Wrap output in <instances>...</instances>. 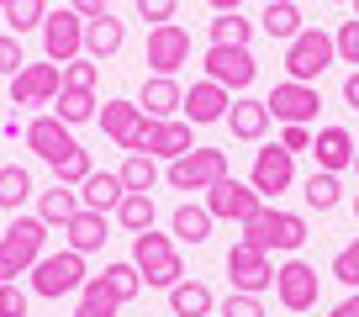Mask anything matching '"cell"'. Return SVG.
Instances as JSON below:
<instances>
[{
    "label": "cell",
    "mask_w": 359,
    "mask_h": 317,
    "mask_svg": "<svg viewBox=\"0 0 359 317\" xmlns=\"http://www.w3.org/2000/svg\"><path fill=\"white\" fill-rule=\"evenodd\" d=\"M133 264H137V275H143V285H158V291H169V285L185 281V259H180L175 238L154 233V227L133 238Z\"/></svg>",
    "instance_id": "obj_1"
},
{
    "label": "cell",
    "mask_w": 359,
    "mask_h": 317,
    "mask_svg": "<svg viewBox=\"0 0 359 317\" xmlns=\"http://www.w3.org/2000/svg\"><path fill=\"white\" fill-rule=\"evenodd\" d=\"M243 243H254V249H264V254H296L306 243V217H296V212H280V206H259V217L254 222H243Z\"/></svg>",
    "instance_id": "obj_2"
},
{
    "label": "cell",
    "mask_w": 359,
    "mask_h": 317,
    "mask_svg": "<svg viewBox=\"0 0 359 317\" xmlns=\"http://www.w3.org/2000/svg\"><path fill=\"white\" fill-rule=\"evenodd\" d=\"M333 64H338V48H333V32H323V27H306L302 37L285 43V79H296V85H317Z\"/></svg>",
    "instance_id": "obj_3"
},
{
    "label": "cell",
    "mask_w": 359,
    "mask_h": 317,
    "mask_svg": "<svg viewBox=\"0 0 359 317\" xmlns=\"http://www.w3.org/2000/svg\"><path fill=\"white\" fill-rule=\"evenodd\" d=\"M90 270H85V254L64 249V254H43V259L32 264V296H43V302H64V296L85 291Z\"/></svg>",
    "instance_id": "obj_4"
},
{
    "label": "cell",
    "mask_w": 359,
    "mask_h": 317,
    "mask_svg": "<svg viewBox=\"0 0 359 317\" xmlns=\"http://www.w3.org/2000/svg\"><path fill=\"white\" fill-rule=\"evenodd\" d=\"M95 122H101V133L111 137L116 148H127V154H143V143H148V127H154V116H148L137 101H106L101 112H95Z\"/></svg>",
    "instance_id": "obj_5"
},
{
    "label": "cell",
    "mask_w": 359,
    "mask_h": 317,
    "mask_svg": "<svg viewBox=\"0 0 359 317\" xmlns=\"http://www.w3.org/2000/svg\"><path fill=\"white\" fill-rule=\"evenodd\" d=\"M227 281H233V291H243V296H264V291H275V259L238 238L233 249H227Z\"/></svg>",
    "instance_id": "obj_6"
},
{
    "label": "cell",
    "mask_w": 359,
    "mask_h": 317,
    "mask_svg": "<svg viewBox=\"0 0 359 317\" xmlns=\"http://www.w3.org/2000/svg\"><path fill=\"white\" fill-rule=\"evenodd\" d=\"M164 175H169L175 191H212L217 180H227V154H222V148H201V143H196L191 154L175 158Z\"/></svg>",
    "instance_id": "obj_7"
},
{
    "label": "cell",
    "mask_w": 359,
    "mask_h": 317,
    "mask_svg": "<svg viewBox=\"0 0 359 317\" xmlns=\"http://www.w3.org/2000/svg\"><path fill=\"white\" fill-rule=\"evenodd\" d=\"M259 206H264V196H259L248 180H233V175L206 191V212H212L217 222H238V227H243V222L259 217Z\"/></svg>",
    "instance_id": "obj_8"
},
{
    "label": "cell",
    "mask_w": 359,
    "mask_h": 317,
    "mask_svg": "<svg viewBox=\"0 0 359 317\" xmlns=\"http://www.w3.org/2000/svg\"><path fill=\"white\" fill-rule=\"evenodd\" d=\"M43 53H48V64H74V58H85V16H74L64 6V11H48V22H43Z\"/></svg>",
    "instance_id": "obj_9"
},
{
    "label": "cell",
    "mask_w": 359,
    "mask_h": 317,
    "mask_svg": "<svg viewBox=\"0 0 359 317\" xmlns=\"http://www.w3.org/2000/svg\"><path fill=\"white\" fill-rule=\"evenodd\" d=\"M269 116L285 127H312L317 122V106H323V95H317V85H296V79H280L275 90L264 95Z\"/></svg>",
    "instance_id": "obj_10"
},
{
    "label": "cell",
    "mask_w": 359,
    "mask_h": 317,
    "mask_svg": "<svg viewBox=\"0 0 359 317\" xmlns=\"http://www.w3.org/2000/svg\"><path fill=\"white\" fill-rule=\"evenodd\" d=\"M185 64H191V32H185L180 22L148 27V69H154V74H169V79H175Z\"/></svg>",
    "instance_id": "obj_11"
},
{
    "label": "cell",
    "mask_w": 359,
    "mask_h": 317,
    "mask_svg": "<svg viewBox=\"0 0 359 317\" xmlns=\"http://www.w3.org/2000/svg\"><path fill=\"white\" fill-rule=\"evenodd\" d=\"M201 69H206V79H217L222 90H238V95L259 79V64H254L248 48H206Z\"/></svg>",
    "instance_id": "obj_12"
},
{
    "label": "cell",
    "mask_w": 359,
    "mask_h": 317,
    "mask_svg": "<svg viewBox=\"0 0 359 317\" xmlns=\"http://www.w3.org/2000/svg\"><path fill=\"white\" fill-rule=\"evenodd\" d=\"M291 180H296V158L285 154L280 143L275 148H259L254 154V170H248V185H254L264 201H280L285 191H291Z\"/></svg>",
    "instance_id": "obj_13"
},
{
    "label": "cell",
    "mask_w": 359,
    "mask_h": 317,
    "mask_svg": "<svg viewBox=\"0 0 359 317\" xmlns=\"http://www.w3.org/2000/svg\"><path fill=\"white\" fill-rule=\"evenodd\" d=\"M64 90V69L58 64H27L22 74H11V106H53Z\"/></svg>",
    "instance_id": "obj_14"
},
{
    "label": "cell",
    "mask_w": 359,
    "mask_h": 317,
    "mask_svg": "<svg viewBox=\"0 0 359 317\" xmlns=\"http://www.w3.org/2000/svg\"><path fill=\"white\" fill-rule=\"evenodd\" d=\"M317 270L306 259H285L280 270H275V296H280V306L285 312H312L317 306Z\"/></svg>",
    "instance_id": "obj_15"
},
{
    "label": "cell",
    "mask_w": 359,
    "mask_h": 317,
    "mask_svg": "<svg viewBox=\"0 0 359 317\" xmlns=\"http://www.w3.org/2000/svg\"><path fill=\"white\" fill-rule=\"evenodd\" d=\"M0 249L11 254V259L22 264V275H27L37 259H43V249H48V222H43V217H11V227H6V238H0Z\"/></svg>",
    "instance_id": "obj_16"
},
{
    "label": "cell",
    "mask_w": 359,
    "mask_h": 317,
    "mask_svg": "<svg viewBox=\"0 0 359 317\" xmlns=\"http://www.w3.org/2000/svg\"><path fill=\"white\" fill-rule=\"evenodd\" d=\"M227 106H233V90H222L217 79H196L191 90H185L180 116L191 127H212V122H227Z\"/></svg>",
    "instance_id": "obj_17"
},
{
    "label": "cell",
    "mask_w": 359,
    "mask_h": 317,
    "mask_svg": "<svg viewBox=\"0 0 359 317\" xmlns=\"http://www.w3.org/2000/svg\"><path fill=\"white\" fill-rule=\"evenodd\" d=\"M27 148H32L43 164H58V158L74 154L79 143H74V133H69L58 116H32V122H27Z\"/></svg>",
    "instance_id": "obj_18"
},
{
    "label": "cell",
    "mask_w": 359,
    "mask_h": 317,
    "mask_svg": "<svg viewBox=\"0 0 359 317\" xmlns=\"http://www.w3.org/2000/svg\"><path fill=\"white\" fill-rule=\"evenodd\" d=\"M191 148H196L191 122H185V116H169V122H154V127H148L143 154H148V158H164V164H175V158H185Z\"/></svg>",
    "instance_id": "obj_19"
},
{
    "label": "cell",
    "mask_w": 359,
    "mask_h": 317,
    "mask_svg": "<svg viewBox=\"0 0 359 317\" xmlns=\"http://www.w3.org/2000/svg\"><path fill=\"white\" fill-rule=\"evenodd\" d=\"M312 158H317V170H327V175L354 170V133H348V127H323V133H312Z\"/></svg>",
    "instance_id": "obj_20"
},
{
    "label": "cell",
    "mask_w": 359,
    "mask_h": 317,
    "mask_svg": "<svg viewBox=\"0 0 359 317\" xmlns=\"http://www.w3.org/2000/svg\"><path fill=\"white\" fill-rule=\"evenodd\" d=\"M122 196H127V185H122V175L116 170H90V180L79 185V206L85 212H116L122 206Z\"/></svg>",
    "instance_id": "obj_21"
},
{
    "label": "cell",
    "mask_w": 359,
    "mask_h": 317,
    "mask_svg": "<svg viewBox=\"0 0 359 317\" xmlns=\"http://www.w3.org/2000/svg\"><path fill=\"white\" fill-rule=\"evenodd\" d=\"M227 127H233L238 143H264V133H269V106L254 101V95H238V101L227 106Z\"/></svg>",
    "instance_id": "obj_22"
},
{
    "label": "cell",
    "mask_w": 359,
    "mask_h": 317,
    "mask_svg": "<svg viewBox=\"0 0 359 317\" xmlns=\"http://www.w3.org/2000/svg\"><path fill=\"white\" fill-rule=\"evenodd\" d=\"M137 106H143L154 122H169V116H180V106H185V90H180V79L154 74V79H143V95H137Z\"/></svg>",
    "instance_id": "obj_23"
},
{
    "label": "cell",
    "mask_w": 359,
    "mask_h": 317,
    "mask_svg": "<svg viewBox=\"0 0 359 317\" xmlns=\"http://www.w3.org/2000/svg\"><path fill=\"white\" fill-rule=\"evenodd\" d=\"M106 217L101 212H85V206H79L74 217H69L64 222V249H74V254H95V249H106Z\"/></svg>",
    "instance_id": "obj_24"
},
{
    "label": "cell",
    "mask_w": 359,
    "mask_h": 317,
    "mask_svg": "<svg viewBox=\"0 0 359 317\" xmlns=\"http://www.w3.org/2000/svg\"><path fill=\"white\" fill-rule=\"evenodd\" d=\"M259 32H264L269 43H291V37H302L306 32L302 6H296V0H269L264 16H259Z\"/></svg>",
    "instance_id": "obj_25"
},
{
    "label": "cell",
    "mask_w": 359,
    "mask_h": 317,
    "mask_svg": "<svg viewBox=\"0 0 359 317\" xmlns=\"http://www.w3.org/2000/svg\"><path fill=\"white\" fill-rule=\"evenodd\" d=\"M127 43V27L116 22L111 11L95 16V22H85V58H95V64H106V58H116Z\"/></svg>",
    "instance_id": "obj_26"
},
{
    "label": "cell",
    "mask_w": 359,
    "mask_h": 317,
    "mask_svg": "<svg viewBox=\"0 0 359 317\" xmlns=\"http://www.w3.org/2000/svg\"><path fill=\"white\" fill-rule=\"evenodd\" d=\"M212 222L217 217L206 212V206H191V201H180L175 206V217H169V238H180V243H206V238H212Z\"/></svg>",
    "instance_id": "obj_27"
},
{
    "label": "cell",
    "mask_w": 359,
    "mask_h": 317,
    "mask_svg": "<svg viewBox=\"0 0 359 317\" xmlns=\"http://www.w3.org/2000/svg\"><path fill=\"white\" fill-rule=\"evenodd\" d=\"M169 312H175V317H212V312H217L212 285H201V281H180V285H169Z\"/></svg>",
    "instance_id": "obj_28"
},
{
    "label": "cell",
    "mask_w": 359,
    "mask_h": 317,
    "mask_svg": "<svg viewBox=\"0 0 359 317\" xmlns=\"http://www.w3.org/2000/svg\"><path fill=\"white\" fill-rule=\"evenodd\" d=\"M90 281L101 285V291L111 296L116 306H127L137 291H143V275H137V264H133V259H127V264H106V275H90Z\"/></svg>",
    "instance_id": "obj_29"
},
{
    "label": "cell",
    "mask_w": 359,
    "mask_h": 317,
    "mask_svg": "<svg viewBox=\"0 0 359 317\" xmlns=\"http://www.w3.org/2000/svg\"><path fill=\"white\" fill-rule=\"evenodd\" d=\"M206 37H212V48H248L254 43V22H243V11H222L206 22Z\"/></svg>",
    "instance_id": "obj_30"
},
{
    "label": "cell",
    "mask_w": 359,
    "mask_h": 317,
    "mask_svg": "<svg viewBox=\"0 0 359 317\" xmlns=\"http://www.w3.org/2000/svg\"><path fill=\"white\" fill-rule=\"evenodd\" d=\"M6 27H11V37H22V32H43V22H48V0H6Z\"/></svg>",
    "instance_id": "obj_31"
},
{
    "label": "cell",
    "mask_w": 359,
    "mask_h": 317,
    "mask_svg": "<svg viewBox=\"0 0 359 317\" xmlns=\"http://www.w3.org/2000/svg\"><path fill=\"white\" fill-rule=\"evenodd\" d=\"M95 90H58V101H53V116L64 127H79V122H95Z\"/></svg>",
    "instance_id": "obj_32"
},
{
    "label": "cell",
    "mask_w": 359,
    "mask_h": 317,
    "mask_svg": "<svg viewBox=\"0 0 359 317\" xmlns=\"http://www.w3.org/2000/svg\"><path fill=\"white\" fill-rule=\"evenodd\" d=\"M74 212H79V191L74 185H53V191H43V201H37V217H43L48 227H64Z\"/></svg>",
    "instance_id": "obj_33"
},
{
    "label": "cell",
    "mask_w": 359,
    "mask_h": 317,
    "mask_svg": "<svg viewBox=\"0 0 359 317\" xmlns=\"http://www.w3.org/2000/svg\"><path fill=\"white\" fill-rule=\"evenodd\" d=\"M116 222H122V233H148L154 227V196H143V191H127L122 196V206H116Z\"/></svg>",
    "instance_id": "obj_34"
},
{
    "label": "cell",
    "mask_w": 359,
    "mask_h": 317,
    "mask_svg": "<svg viewBox=\"0 0 359 317\" xmlns=\"http://www.w3.org/2000/svg\"><path fill=\"white\" fill-rule=\"evenodd\" d=\"M27 196H32V175L22 164H6L0 170V212H22Z\"/></svg>",
    "instance_id": "obj_35"
},
{
    "label": "cell",
    "mask_w": 359,
    "mask_h": 317,
    "mask_svg": "<svg viewBox=\"0 0 359 317\" xmlns=\"http://www.w3.org/2000/svg\"><path fill=\"white\" fill-rule=\"evenodd\" d=\"M116 175H122L127 191H143V196H148V191L158 185V158H148V154H127V164H122Z\"/></svg>",
    "instance_id": "obj_36"
},
{
    "label": "cell",
    "mask_w": 359,
    "mask_h": 317,
    "mask_svg": "<svg viewBox=\"0 0 359 317\" xmlns=\"http://www.w3.org/2000/svg\"><path fill=\"white\" fill-rule=\"evenodd\" d=\"M306 206H312V212H333L338 201H344V185H338V175H327V170H317L312 180H306Z\"/></svg>",
    "instance_id": "obj_37"
},
{
    "label": "cell",
    "mask_w": 359,
    "mask_h": 317,
    "mask_svg": "<svg viewBox=\"0 0 359 317\" xmlns=\"http://www.w3.org/2000/svg\"><path fill=\"white\" fill-rule=\"evenodd\" d=\"M122 306L111 302V296L101 291L95 281H85V291H79V306H74V317H116Z\"/></svg>",
    "instance_id": "obj_38"
},
{
    "label": "cell",
    "mask_w": 359,
    "mask_h": 317,
    "mask_svg": "<svg viewBox=\"0 0 359 317\" xmlns=\"http://www.w3.org/2000/svg\"><path fill=\"white\" fill-rule=\"evenodd\" d=\"M53 175H58V185H74V191H79V185L90 180V154H85V148H74V154H64V158H58V164H53Z\"/></svg>",
    "instance_id": "obj_39"
},
{
    "label": "cell",
    "mask_w": 359,
    "mask_h": 317,
    "mask_svg": "<svg viewBox=\"0 0 359 317\" xmlns=\"http://www.w3.org/2000/svg\"><path fill=\"white\" fill-rule=\"evenodd\" d=\"M95 79H101V64H95V58L64 64V90H95Z\"/></svg>",
    "instance_id": "obj_40"
},
{
    "label": "cell",
    "mask_w": 359,
    "mask_h": 317,
    "mask_svg": "<svg viewBox=\"0 0 359 317\" xmlns=\"http://www.w3.org/2000/svg\"><path fill=\"white\" fill-rule=\"evenodd\" d=\"M333 281H344L348 291H359V238L338 249V259H333Z\"/></svg>",
    "instance_id": "obj_41"
},
{
    "label": "cell",
    "mask_w": 359,
    "mask_h": 317,
    "mask_svg": "<svg viewBox=\"0 0 359 317\" xmlns=\"http://www.w3.org/2000/svg\"><path fill=\"white\" fill-rule=\"evenodd\" d=\"M27 69V53H22V37H11V32H0V74L11 79V74H22Z\"/></svg>",
    "instance_id": "obj_42"
},
{
    "label": "cell",
    "mask_w": 359,
    "mask_h": 317,
    "mask_svg": "<svg viewBox=\"0 0 359 317\" xmlns=\"http://www.w3.org/2000/svg\"><path fill=\"white\" fill-rule=\"evenodd\" d=\"M333 48H338V64H354L359 69V22H344L333 32Z\"/></svg>",
    "instance_id": "obj_43"
},
{
    "label": "cell",
    "mask_w": 359,
    "mask_h": 317,
    "mask_svg": "<svg viewBox=\"0 0 359 317\" xmlns=\"http://www.w3.org/2000/svg\"><path fill=\"white\" fill-rule=\"evenodd\" d=\"M133 6H137V16H143V22L164 27V22H175V6H180V0H133Z\"/></svg>",
    "instance_id": "obj_44"
},
{
    "label": "cell",
    "mask_w": 359,
    "mask_h": 317,
    "mask_svg": "<svg viewBox=\"0 0 359 317\" xmlns=\"http://www.w3.org/2000/svg\"><path fill=\"white\" fill-rule=\"evenodd\" d=\"M222 317H264V302L259 296H243V291H233L222 302Z\"/></svg>",
    "instance_id": "obj_45"
},
{
    "label": "cell",
    "mask_w": 359,
    "mask_h": 317,
    "mask_svg": "<svg viewBox=\"0 0 359 317\" xmlns=\"http://www.w3.org/2000/svg\"><path fill=\"white\" fill-rule=\"evenodd\" d=\"M280 148L285 154H312V127H280Z\"/></svg>",
    "instance_id": "obj_46"
},
{
    "label": "cell",
    "mask_w": 359,
    "mask_h": 317,
    "mask_svg": "<svg viewBox=\"0 0 359 317\" xmlns=\"http://www.w3.org/2000/svg\"><path fill=\"white\" fill-rule=\"evenodd\" d=\"M0 317H27V291L22 285H0Z\"/></svg>",
    "instance_id": "obj_47"
},
{
    "label": "cell",
    "mask_w": 359,
    "mask_h": 317,
    "mask_svg": "<svg viewBox=\"0 0 359 317\" xmlns=\"http://www.w3.org/2000/svg\"><path fill=\"white\" fill-rule=\"evenodd\" d=\"M69 11H74V16H85V22H95V16H106L111 6H106V0H69Z\"/></svg>",
    "instance_id": "obj_48"
},
{
    "label": "cell",
    "mask_w": 359,
    "mask_h": 317,
    "mask_svg": "<svg viewBox=\"0 0 359 317\" xmlns=\"http://www.w3.org/2000/svg\"><path fill=\"white\" fill-rule=\"evenodd\" d=\"M16 275H22V264H16L11 254H6V249H0V285H11Z\"/></svg>",
    "instance_id": "obj_49"
},
{
    "label": "cell",
    "mask_w": 359,
    "mask_h": 317,
    "mask_svg": "<svg viewBox=\"0 0 359 317\" xmlns=\"http://www.w3.org/2000/svg\"><path fill=\"white\" fill-rule=\"evenodd\" d=\"M344 101L359 112V69H348V79H344Z\"/></svg>",
    "instance_id": "obj_50"
},
{
    "label": "cell",
    "mask_w": 359,
    "mask_h": 317,
    "mask_svg": "<svg viewBox=\"0 0 359 317\" xmlns=\"http://www.w3.org/2000/svg\"><path fill=\"white\" fill-rule=\"evenodd\" d=\"M333 317H359V291H348V296H344V302H338V306H333Z\"/></svg>",
    "instance_id": "obj_51"
},
{
    "label": "cell",
    "mask_w": 359,
    "mask_h": 317,
    "mask_svg": "<svg viewBox=\"0 0 359 317\" xmlns=\"http://www.w3.org/2000/svg\"><path fill=\"white\" fill-rule=\"evenodd\" d=\"M206 6H212V11L222 16V11H238V6H243V0H206Z\"/></svg>",
    "instance_id": "obj_52"
},
{
    "label": "cell",
    "mask_w": 359,
    "mask_h": 317,
    "mask_svg": "<svg viewBox=\"0 0 359 317\" xmlns=\"http://www.w3.org/2000/svg\"><path fill=\"white\" fill-rule=\"evenodd\" d=\"M354 170H359V143H354Z\"/></svg>",
    "instance_id": "obj_53"
},
{
    "label": "cell",
    "mask_w": 359,
    "mask_h": 317,
    "mask_svg": "<svg viewBox=\"0 0 359 317\" xmlns=\"http://www.w3.org/2000/svg\"><path fill=\"white\" fill-rule=\"evenodd\" d=\"M354 22H359V0H354Z\"/></svg>",
    "instance_id": "obj_54"
},
{
    "label": "cell",
    "mask_w": 359,
    "mask_h": 317,
    "mask_svg": "<svg viewBox=\"0 0 359 317\" xmlns=\"http://www.w3.org/2000/svg\"><path fill=\"white\" fill-rule=\"evenodd\" d=\"M354 217H359V196H354Z\"/></svg>",
    "instance_id": "obj_55"
},
{
    "label": "cell",
    "mask_w": 359,
    "mask_h": 317,
    "mask_svg": "<svg viewBox=\"0 0 359 317\" xmlns=\"http://www.w3.org/2000/svg\"><path fill=\"white\" fill-rule=\"evenodd\" d=\"M327 6H344V0H327Z\"/></svg>",
    "instance_id": "obj_56"
},
{
    "label": "cell",
    "mask_w": 359,
    "mask_h": 317,
    "mask_svg": "<svg viewBox=\"0 0 359 317\" xmlns=\"http://www.w3.org/2000/svg\"><path fill=\"white\" fill-rule=\"evenodd\" d=\"M0 11H6V0H0Z\"/></svg>",
    "instance_id": "obj_57"
},
{
    "label": "cell",
    "mask_w": 359,
    "mask_h": 317,
    "mask_svg": "<svg viewBox=\"0 0 359 317\" xmlns=\"http://www.w3.org/2000/svg\"><path fill=\"white\" fill-rule=\"evenodd\" d=\"M264 6H269V0H264Z\"/></svg>",
    "instance_id": "obj_58"
}]
</instances>
